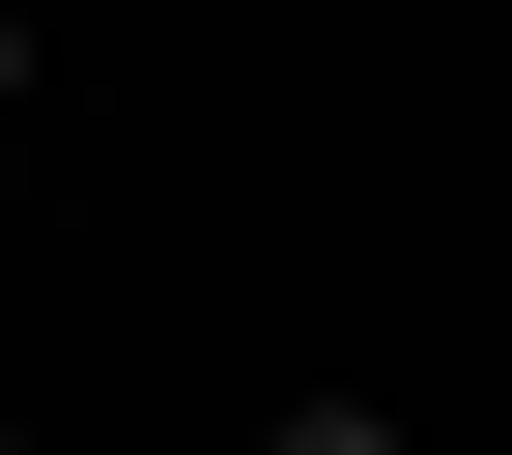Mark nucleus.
Here are the masks:
<instances>
[{
  "label": "nucleus",
  "mask_w": 512,
  "mask_h": 455,
  "mask_svg": "<svg viewBox=\"0 0 512 455\" xmlns=\"http://www.w3.org/2000/svg\"><path fill=\"white\" fill-rule=\"evenodd\" d=\"M285 455H399V427H370V399H313V427H285Z\"/></svg>",
  "instance_id": "obj_1"
}]
</instances>
